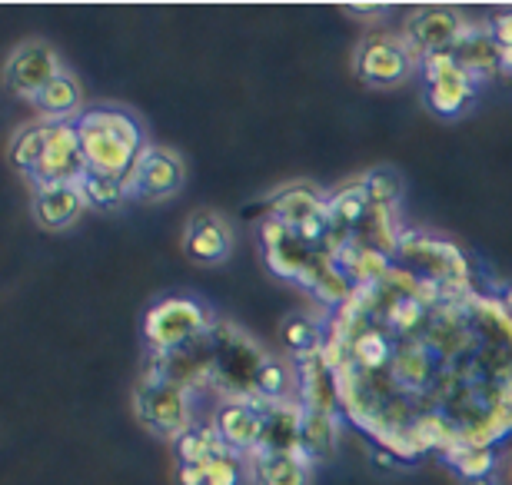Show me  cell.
<instances>
[{"label":"cell","mask_w":512,"mask_h":485,"mask_svg":"<svg viewBox=\"0 0 512 485\" xmlns=\"http://www.w3.org/2000/svg\"><path fill=\"white\" fill-rule=\"evenodd\" d=\"M300 456L310 466H323L336 456V416L333 412H310L303 409V436Z\"/></svg>","instance_id":"21"},{"label":"cell","mask_w":512,"mask_h":485,"mask_svg":"<svg viewBox=\"0 0 512 485\" xmlns=\"http://www.w3.org/2000/svg\"><path fill=\"white\" fill-rule=\"evenodd\" d=\"M60 74H64V64H60V54L47 40H24V44L10 50L4 64V84L20 100H34Z\"/></svg>","instance_id":"9"},{"label":"cell","mask_w":512,"mask_h":485,"mask_svg":"<svg viewBox=\"0 0 512 485\" xmlns=\"http://www.w3.org/2000/svg\"><path fill=\"white\" fill-rule=\"evenodd\" d=\"M30 103H34V110L44 120L70 123V120H77L80 113H84V110H80V107H84V87H80V80L70 74V70H64L54 84H47Z\"/></svg>","instance_id":"19"},{"label":"cell","mask_w":512,"mask_h":485,"mask_svg":"<svg viewBox=\"0 0 512 485\" xmlns=\"http://www.w3.org/2000/svg\"><path fill=\"white\" fill-rule=\"evenodd\" d=\"M419 80H423V103L436 117L456 120L473 107L479 94V80H473L463 67L456 64L453 54H433L419 60Z\"/></svg>","instance_id":"5"},{"label":"cell","mask_w":512,"mask_h":485,"mask_svg":"<svg viewBox=\"0 0 512 485\" xmlns=\"http://www.w3.org/2000/svg\"><path fill=\"white\" fill-rule=\"evenodd\" d=\"M463 485H496L493 476H479V479H463Z\"/></svg>","instance_id":"30"},{"label":"cell","mask_w":512,"mask_h":485,"mask_svg":"<svg viewBox=\"0 0 512 485\" xmlns=\"http://www.w3.org/2000/svg\"><path fill=\"white\" fill-rule=\"evenodd\" d=\"M489 34L496 37V44L503 47V54H509L512 50V10L499 14L496 20H489Z\"/></svg>","instance_id":"29"},{"label":"cell","mask_w":512,"mask_h":485,"mask_svg":"<svg viewBox=\"0 0 512 485\" xmlns=\"http://www.w3.org/2000/svg\"><path fill=\"white\" fill-rule=\"evenodd\" d=\"M303 406L300 399L263 402V432L253 452H300Z\"/></svg>","instance_id":"17"},{"label":"cell","mask_w":512,"mask_h":485,"mask_svg":"<svg viewBox=\"0 0 512 485\" xmlns=\"http://www.w3.org/2000/svg\"><path fill=\"white\" fill-rule=\"evenodd\" d=\"M353 64H356V77L373 90L403 87L419 70V60L406 47V40L393 34H370L356 47Z\"/></svg>","instance_id":"7"},{"label":"cell","mask_w":512,"mask_h":485,"mask_svg":"<svg viewBox=\"0 0 512 485\" xmlns=\"http://www.w3.org/2000/svg\"><path fill=\"white\" fill-rule=\"evenodd\" d=\"M360 180L366 187V196H370L373 210L396 216V210L403 206V193H406L403 173L396 167H373V170H366Z\"/></svg>","instance_id":"26"},{"label":"cell","mask_w":512,"mask_h":485,"mask_svg":"<svg viewBox=\"0 0 512 485\" xmlns=\"http://www.w3.org/2000/svg\"><path fill=\"white\" fill-rule=\"evenodd\" d=\"M133 416L143 429H150L153 436L177 442L183 432L193 429V392L187 386L173 383V379L153 373L140 376V383L133 386Z\"/></svg>","instance_id":"3"},{"label":"cell","mask_w":512,"mask_h":485,"mask_svg":"<svg viewBox=\"0 0 512 485\" xmlns=\"http://www.w3.org/2000/svg\"><path fill=\"white\" fill-rule=\"evenodd\" d=\"M187 183V163L177 150L160 147V143H147L143 153L127 173V196L130 200H170Z\"/></svg>","instance_id":"8"},{"label":"cell","mask_w":512,"mask_h":485,"mask_svg":"<svg viewBox=\"0 0 512 485\" xmlns=\"http://www.w3.org/2000/svg\"><path fill=\"white\" fill-rule=\"evenodd\" d=\"M463 27H466V20L459 17L453 7H423V10H416V14H409L403 27V40H406V47L413 50V57L423 60V57L453 50Z\"/></svg>","instance_id":"11"},{"label":"cell","mask_w":512,"mask_h":485,"mask_svg":"<svg viewBox=\"0 0 512 485\" xmlns=\"http://www.w3.org/2000/svg\"><path fill=\"white\" fill-rule=\"evenodd\" d=\"M87 167L94 173L127 180L133 163L147 147L140 120L124 107H90L74 120Z\"/></svg>","instance_id":"2"},{"label":"cell","mask_w":512,"mask_h":485,"mask_svg":"<svg viewBox=\"0 0 512 485\" xmlns=\"http://www.w3.org/2000/svg\"><path fill=\"white\" fill-rule=\"evenodd\" d=\"M173 452H177V462H183V466L207 469L217 459L230 456L233 449L227 446V439L220 436L213 422H203V426L197 422V426L187 429L177 442H173Z\"/></svg>","instance_id":"20"},{"label":"cell","mask_w":512,"mask_h":485,"mask_svg":"<svg viewBox=\"0 0 512 485\" xmlns=\"http://www.w3.org/2000/svg\"><path fill=\"white\" fill-rule=\"evenodd\" d=\"M80 193H84L87 206H94V210H117V206H124L127 196V180L120 177H107V173H94L87 170L84 177H80Z\"/></svg>","instance_id":"28"},{"label":"cell","mask_w":512,"mask_h":485,"mask_svg":"<svg viewBox=\"0 0 512 485\" xmlns=\"http://www.w3.org/2000/svg\"><path fill=\"white\" fill-rule=\"evenodd\" d=\"M247 456L240 452H230V456L217 459L207 469L197 466H183L177 462V482L180 485H243V476H247Z\"/></svg>","instance_id":"25"},{"label":"cell","mask_w":512,"mask_h":485,"mask_svg":"<svg viewBox=\"0 0 512 485\" xmlns=\"http://www.w3.org/2000/svg\"><path fill=\"white\" fill-rule=\"evenodd\" d=\"M87 210V200L77 183H54V187H37L30 196V216L37 220L40 230H67L77 223V216Z\"/></svg>","instance_id":"16"},{"label":"cell","mask_w":512,"mask_h":485,"mask_svg":"<svg viewBox=\"0 0 512 485\" xmlns=\"http://www.w3.org/2000/svg\"><path fill=\"white\" fill-rule=\"evenodd\" d=\"M253 399L256 402H286V399H296V373L283 363V359L266 356L263 366L256 369Z\"/></svg>","instance_id":"24"},{"label":"cell","mask_w":512,"mask_h":485,"mask_svg":"<svg viewBox=\"0 0 512 485\" xmlns=\"http://www.w3.org/2000/svg\"><path fill=\"white\" fill-rule=\"evenodd\" d=\"M183 256L197 266H220L230 260L233 253V233L230 223L223 220L217 210H197L190 213L187 226H183Z\"/></svg>","instance_id":"12"},{"label":"cell","mask_w":512,"mask_h":485,"mask_svg":"<svg viewBox=\"0 0 512 485\" xmlns=\"http://www.w3.org/2000/svg\"><path fill=\"white\" fill-rule=\"evenodd\" d=\"M213 426L227 446L240 456H250V452L260 446V432H263V402L256 399H223L217 412H213Z\"/></svg>","instance_id":"14"},{"label":"cell","mask_w":512,"mask_h":485,"mask_svg":"<svg viewBox=\"0 0 512 485\" xmlns=\"http://www.w3.org/2000/svg\"><path fill=\"white\" fill-rule=\"evenodd\" d=\"M260 243H263L266 266H270L280 280L303 286V290L320 299V303L340 309L346 299L356 293V286L346 280V273L336 266L330 253L300 240L293 230H286L283 223L270 220V216L260 223Z\"/></svg>","instance_id":"1"},{"label":"cell","mask_w":512,"mask_h":485,"mask_svg":"<svg viewBox=\"0 0 512 485\" xmlns=\"http://www.w3.org/2000/svg\"><path fill=\"white\" fill-rule=\"evenodd\" d=\"M280 343L293 359L310 356V353H316V349H323L326 339H323L320 319H313L310 313H300V309H296V313H286L283 323H280Z\"/></svg>","instance_id":"22"},{"label":"cell","mask_w":512,"mask_h":485,"mask_svg":"<svg viewBox=\"0 0 512 485\" xmlns=\"http://www.w3.org/2000/svg\"><path fill=\"white\" fill-rule=\"evenodd\" d=\"M47 137H50V120H37V123H27L14 133L10 140V163L20 170V177L30 180L37 170L40 157H44V147H47Z\"/></svg>","instance_id":"23"},{"label":"cell","mask_w":512,"mask_h":485,"mask_svg":"<svg viewBox=\"0 0 512 485\" xmlns=\"http://www.w3.org/2000/svg\"><path fill=\"white\" fill-rule=\"evenodd\" d=\"M296 373V399L310 412H340V383H336L333 363L323 349L310 356H300L293 366Z\"/></svg>","instance_id":"13"},{"label":"cell","mask_w":512,"mask_h":485,"mask_svg":"<svg viewBox=\"0 0 512 485\" xmlns=\"http://www.w3.org/2000/svg\"><path fill=\"white\" fill-rule=\"evenodd\" d=\"M270 220L283 223L300 240L326 250L330 236V193H323L313 183H290L270 196Z\"/></svg>","instance_id":"6"},{"label":"cell","mask_w":512,"mask_h":485,"mask_svg":"<svg viewBox=\"0 0 512 485\" xmlns=\"http://www.w3.org/2000/svg\"><path fill=\"white\" fill-rule=\"evenodd\" d=\"M256 485H310L313 466L300 452H250L247 456Z\"/></svg>","instance_id":"18"},{"label":"cell","mask_w":512,"mask_h":485,"mask_svg":"<svg viewBox=\"0 0 512 485\" xmlns=\"http://www.w3.org/2000/svg\"><path fill=\"white\" fill-rule=\"evenodd\" d=\"M90 167L84 157V147H80L77 127L70 123H50V137L44 147V157H40L34 177H30V190L37 187H54V183H80Z\"/></svg>","instance_id":"10"},{"label":"cell","mask_w":512,"mask_h":485,"mask_svg":"<svg viewBox=\"0 0 512 485\" xmlns=\"http://www.w3.org/2000/svg\"><path fill=\"white\" fill-rule=\"evenodd\" d=\"M449 54H453L456 64L473 80H479V84H483L486 77H493L496 70H503V47L489 34V24H466L459 30Z\"/></svg>","instance_id":"15"},{"label":"cell","mask_w":512,"mask_h":485,"mask_svg":"<svg viewBox=\"0 0 512 485\" xmlns=\"http://www.w3.org/2000/svg\"><path fill=\"white\" fill-rule=\"evenodd\" d=\"M213 333V319L207 313V306L193 296H163L157 299L147 316H143V343L153 353H177L187 349L200 339H207Z\"/></svg>","instance_id":"4"},{"label":"cell","mask_w":512,"mask_h":485,"mask_svg":"<svg viewBox=\"0 0 512 485\" xmlns=\"http://www.w3.org/2000/svg\"><path fill=\"white\" fill-rule=\"evenodd\" d=\"M446 466L456 472L459 482L463 479H479V476H493L496 469V449L493 446H453L449 452H443Z\"/></svg>","instance_id":"27"}]
</instances>
